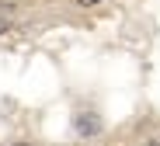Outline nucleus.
<instances>
[{
    "label": "nucleus",
    "mask_w": 160,
    "mask_h": 146,
    "mask_svg": "<svg viewBox=\"0 0 160 146\" xmlns=\"http://www.w3.org/2000/svg\"><path fill=\"white\" fill-rule=\"evenodd\" d=\"M73 132L84 136V139H91V136L101 132V118H98L94 111H77V115H73Z\"/></svg>",
    "instance_id": "1"
},
{
    "label": "nucleus",
    "mask_w": 160,
    "mask_h": 146,
    "mask_svg": "<svg viewBox=\"0 0 160 146\" xmlns=\"http://www.w3.org/2000/svg\"><path fill=\"white\" fill-rule=\"evenodd\" d=\"M70 4L84 11V7H104V4H108V0H70Z\"/></svg>",
    "instance_id": "2"
},
{
    "label": "nucleus",
    "mask_w": 160,
    "mask_h": 146,
    "mask_svg": "<svg viewBox=\"0 0 160 146\" xmlns=\"http://www.w3.org/2000/svg\"><path fill=\"white\" fill-rule=\"evenodd\" d=\"M14 32V21H11V14H0V35H11Z\"/></svg>",
    "instance_id": "3"
},
{
    "label": "nucleus",
    "mask_w": 160,
    "mask_h": 146,
    "mask_svg": "<svg viewBox=\"0 0 160 146\" xmlns=\"http://www.w3.org/2000/svg\"><path fill=\"white\" fill-rule=\"evenodd\" d=\"M14 146H24V143H14Z\"/></svg>",
    "instance_id": "4"
}]
</instances>
